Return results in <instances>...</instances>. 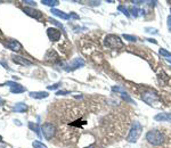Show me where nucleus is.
<instances>
[{
	"mask_svg": "<svg viewBox=\"0 0 171 148\" xmlns=\"http://www.w3.org/2000/svg\"><path fill=\"white\" fill-rule=\"evenodd\" d=\"M95 101L59 100L49 106L48 117L56 128L59 144L73 148H98L108 139L121 137L128 129L127 117L120 113H98Z\"/></svg>",
	"mask_w": 171,
	"mask_h": 148,
	"instance_id": "f257e3e1",
	"label": "nucleus"
},
{
	"mask_svg": "<svg viewBox=\"0 0 171 148\" xmlns=\"http://www.w3.org/2000/svg\"><path fill=\"white\" fill-rule=\"evenodd\" d=\"M146 140L152 146L155 147H165L167 145L171 144V138L169 131L162 130V129H153L147 132Z\"/></svg>",
	"mask_w": 171,
	"mask_h": 148,
	"instance_id": "f03ea898",
	"label": "nucleus"
},
{
	"mask_svg": "<svg viewBox=\"0 0 171 148\" xmlns=\"http://www.w3.org/2000/svg\"><path fill=\"white\" fill-rule=\"evenodd\" d=\"M41 129H42L43 136H45V138L47 140H50L52 141V139L56 137V128H55V125H54L53 123L46 122V123L42 124Z\"/></svg>",
	"mask_w": 171,
	"mask_h": 148,
	"instance_id": "7ed1b4c3",
	"label": "nucleus"
},
{
	"mask_svg": "<svg viewBox=\"0 0 171 148\" xmlns=\"http://www.w3.org/2000/svg\"><path fill=\"white\" fill-rule=\"evenodd\" d=\"M105 43L108 48H112V49H119V48L123 47L122 41L117 35H107L105 39Z\"/></svg>",
	"mask_w": 171,
	"mask_h": 148,
	"instance_id": "20e7f679",
	"label": "nucleus"
},
{
	"mask_svg": "<svg viewBox=\"0 0 171 148\" xmlns=\"http://www.w3.org/2000/svg\"><path fill=\"white\" fill-rule=\"evenodd\" d=\"M23 11L24 13H26L29 16H31V17H34L35 20H42L43 18V15L41 11H37V9H33V8H29V7H23Z\"/></svg>",
	"mask_w": 171,
	"mask_h": 148,
	"instance_id": "39448f33",
	"label": "nucleus"
},
{
	"mask_svg": "<svg viewBox=\"0 0 171 148\" xmlns=\"http://www.w3.org/2000/svg\"><path fill=\"white\" fill-rule=\"evenodd\" d=\"M11 85V91L13 94H21L25 91V88L21 85L20 83H16V82H13V81H8L6 82V85Z\"/></svg>",
	"mask_w": 171,
	"mask_h": 148,
	"instance_id": "423d86ee",
	"label": "nucleus"
},
{
	"mask_svg": "<svg viewBox=\"0 0 171 148\" xmlns=\"http://www.w3.org/2000/svg\"><path fill=\"white\" fill-rule=\"evenodd\" d=\"M47 34H48V37H49V39L52 41H58L61 39V35H62L61 31H58L57 29H54V27L48 29L47 30Z\"/></svg>",
	"mask_w": 171,
	"mask_h": 148,
	"instance_id": "0eeeda50",
	"label": "nucleus"
},
{
	"mask_svg": "<svg viewBox=\"0 0 171 148\" xmlns=\"http://www.w3.org/2000/svg\"><path fill=\"white\" fill-rule=\"evenodd\" d=\"M11 59H13V62H14V63L20 64V65H23V66H30V65L32 64L30 61L25 59L24 57L18 56V55H11Z\"/></svg>",
	"mask_w": 171,
	"mask_h": 148,
	"instance_id": "6e6552de",
	"label": "nucleus"
},
{
	"mask_svg": "<svg viewBox=\"0 0 171 148\" xmlns=\"http://www.w3.org/2000/svg\"><path fill=\"white\" fill-rule=\"evenodd\" d=\"M6 46L11 49V50H14V51H20L22 49V44L18 41H16V40H13V39H9L7 42H6Z\"/></svg>",
	"mask_w": 171,
	"mask_h": 148,
	"instance_id": "1a4fd4ad",
	"label": "nucleus"
},
{
	"mask_svg": "<svg viewBox=\"0 0 171 148\" xmlns=\"http://www.w3.org/2000/svg\"><path fill=\"white\" fill-rule=\"evenodd\" d=\"M58 58H59V57H58V55H57L56 51L53 50V49L48 50L47 54H46V56H45V59H46V61H48V62H49V61H52V62H56Z\"/></svg>",
	"mask_w": 171,
	"mask_h": 148,
	"instance_id": "9d476101",
	"label": "nucleus"
},
{
	"mask_svg": "<svg viewBox=\"0 0 171 148\" xmlns=\"http://www.w3.org/2000/svg\"><path fill=\"white\" fill-rule=\"evenodd\" d=\"M30 97L35 98V99H42V98H47L48 94L43 92V91H37V92H30Z\"/></svg>",
	"mask_w": 171,
	"mask_h": 148,
	"instance_id": "9b49d317",
	"label": "nucleus"
},
{
	"mask_svg": "<svg viewBox=\"0 0 171 148\" xmlns=\"http://www.w3.org/2000/svg\"><path fill=\"white\" fill-rule=\"evenodd\" d=\"M26 109H28V106L25 105V104H23V103H17L15 105V107H14V111L17 112V113H23Z\"/></svg>",
	"mask_w": 171,
	"mask_h": 148,
	"instance_id": "f8f14e48",
	"label": "nucleus"
},
{
	"mask_svg": "<svg viewBox=\"0 0 171 148\" xmlns=\"http://www.w3.org/2000/svg\"><path fill=\"white\" fill-rule=\"evenodd\" d=\"M52 13H53L54 15H57V16H59V17H62V18H64V20H67V18H69V16H67L66 14H64L63 11H57V9H53V11H52Z\"/></svg>",
	"mask_w": 171,
	"mask_h": 148,
	"instance_id": "ddd939ff",
	"label": "nucleus"
},
{
	"mask_svg": "<svg viewBox=\"0 0 171 148\" xmlns=\"http://www.w3.org/2000/svg\"><path fill=\"white\" fill-rule=\"evenodd\" d=\"M32 146L34 148H47L46 145H43L42 142H40V141H38V140H34V141H33Z\"/></svg>",
	"mask_w": 171,
	"mask_h": 148,
	"instance_id": "4468645a",
	"label": "nucleus"
},
{
	"mask_svg": "<svg viewBox=\"0 0 171 148\" xmlns=\"http://www.w3.org/2000/svg\"><path fill=\"white\" fill-rule=\"evenodd\" d=\"M42 4L45 5H47V6H56V5H58V1H56V0H42Z\"/></svg>",
	"mask_w": 171,
	"mask_h": 148,
	"instance_id": "2eb2a0df",
	"label": "nucleus"
},
{
	"mask_svg": "<svg viewBox=\"0 0 171 148\" xmlns=\"http://www.w3.org/2000/svg\"><path fill=\"white\" fill-rule=\"evenodd\" d=\"M155 120H162V121H164V120H171V115H164V114H160V115L155 116Z\"/></svg>",
	"mask_w": 171,
	"mask_h": 148,
	"instance_id": "dca6fc26",
	"label": "nucleus"
},
{
	"mask_svg": "<svg viewBox=\"0 0 171 148\" xmlns=\"http://www.w3.org/2000/svg\"><path fill=\"white\" fill-rule=\"evenodd\" d=\"M29 127H30V129H32V130H34L38 135H40V132H39V128H38V125L37 124H33L32 122H30L29 123Z\"/></svg>",
	"mask_w": 171,
	"mask_h": 148,
	"instance_id": "f3484780",
	"label": "nucleus"
},
{
	"mask_svg": "<svg viewBox=\"0 0 171 148\" xmlns=\"http://www.w3.org/2000/svg\"><path fill=\"white\" fill-rule=\"evenodd\" d=\"M58 85H49V87H48V89H56V88H58Z\"/></svg>",
	"mask_w": 171,
	"mask_h": 148,
	"instance_id": "a211bd4d",
	"label": "nucleus"
},
{
	"mask_svg": "<svg viewBox=\"0 0 171 148\" xmlns=\"http://www.w3.org/2000/svg\"><path fill=\"white\" fill-rule=\"evenodd\" d=\"M24 4H30V5H33V4H35V2H33V1H24Z\"/></svg>",
	"mask_w": 171,
	"mask_h": 148,
	"instance_id": "6ab92c4d",
	"label": "nucleus"
},
{
	"mask_svg": "<svg viewBox=\"0 0 171 148\" xmlns=\"http://www.w3.org/2000/svg\"><path fill=\"white\" fill-rule=\"evenodd\" d=\"M4 104H5V100L2 98H0V105H4Z\"/></svg>",
	"mask_w": 171,
	"mask_h": 148,
	"instance_id": "aec40b11",
	"label": "nucleus"
},
{
	"mask_svg": "<svg viewBox=\"0 0 171 148\" xmlns=\"http://www.w3.org/2000/svg\"><path fill=\"white\" fill-rule=\"evenodd\" d=\"M1 141H2V138H1V136H0V142H1Z\"/></svg>",
	"mask_w": 171,
	"mask_h": 148,
	"instance_id": "412c9836",
	"label": "nucleus"
}]
</instances>
